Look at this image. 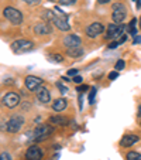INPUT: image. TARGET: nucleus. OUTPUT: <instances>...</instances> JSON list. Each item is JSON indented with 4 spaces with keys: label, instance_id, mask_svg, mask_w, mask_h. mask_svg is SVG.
I'll return each mask as SVG.
<instances>
[{
    "label": "nucleus",
    "instance_id": "nucleus-28",
    "mask_svg": "<svg viewBox=\"0 0 141 160\" xmlns=\"http://www.w3.org/2000/svg\"><path fill=\"white\" fill-rule=\"evenodd\" d=\"M117 77H119V71H111V72L109 74V79H110V81H113V79H116Z\"/></svg>",
    "mask_w": 141,
    "mask_h": 160
},
{
    "label": "nucleus",
    "instance_id": "nucleus-33",
    "mask_svg": "<svg viewBox=\"0 0 141 160\" xmlns=\"http://www.w3.org/2000/svg\"><path fill=\"white\" fill-rule=\"evenodd\" d=\"M141 42V36H135L134 37V44H140Z\"/></svg>",
    "mask_w": 141,
    "mask_h": 160
},
{
    "label": "nucleus",
    "instance_id": "nucleus-34",
    "mask_svg": "<svg viewBox=\"0 0 141 160\" xmlns=\"http://www.w3.org/2000/svg\"><path fill=\"white\" fill-rule=\"evenodd\" d=\"M23 2H26V3H28V4H35V3H38V0H23Z\"/></svg>",
    "mask_w": 141,
    "mask_h": 160
},
{
    "label": "nucleus",
    "instance_id": "nucleus-9",
    "mask_svg": "<svg viewBox=\"0 0 141 160\" xmlns=\"http://www.w3.org/2000/svg\"><path fill=\"white\" fill-rule=\"evenodd\" d=\"M82 41L76 34H68V36L63 37V45L68 48H76V47H81Z\"/></svg>",
    "mask_w": 141,
    "mask_h": 160
},
{
    "label": "nucleus",
    "instance_id": "nucleus-6",
    "mask_svg": "<svg viewBox=\"0 0 141 160\" xmlns=\"http://www.w3.org/2000/svg\"><path fill=\"white\" fill-rule=\"evenodd\" d=\"M103 31H105V26L102 23H99V21H95V23H92V24H89L86 27V36L89 38H96Z\"/></svg>",
    "mask_w": 141,
    "mask_h": 160
},
{
    "label": "nucleus",
    "instance_id": "nucleus-13",
    "mask_svg": "<svg viewBox=\"0 0 141 160\" xmlns=\"http://www.w3.org/2000/svg\"><path fill=\"white\" fill-rule=\"evenodd\" d=\"M35 94H37L38 101L40 102H42V103H48L49 99H51V94H49V91L45 87H40L38 89L35 91Z\"/></svg>",
    "mask_w": 141,
    "mask_h": 160
},
{
    "label": "nucleus",
    "instance_id": "nucleus-4",
    "mask_svg": "<svg viewBox=\"0 0 141 160\" xmlns=\"http://www.w3.org/2000/svg\"><path fill=\"white\" fill-rule=\"evenodd\" d=\"M24 125V118L21 115H13L12 118L7 121L6 123V130L9 133H17Z\"/></svg>",
    "mask_w": 141,
    "mask_h": 160
},
{
    "label": "nucleus",
    "instance_id": "nucleus-18",
    "mask_svg": "<svg viewBox=\"0 0 141 160\" xmlns=\"http://www.w3.org/2000/svg\"><path fill=\"white\" fill-rule=\"evenodd\" d=\"M135 24H137V18H133V20L130 21V24L127 26V31H129L133 37L137 36V27H135Z\"/></svg>",
    "mask_w": 141,
    "mask_h": 160
},
{
    "label": "nucleus",
    "instance_id": "nucleus-11",
    "mask_svg": "<svg viewBox=\"0 0 141 160\" xmlns=\"http://www.w3.org/2000/svg\"><path fill=\"white\" fill-rule=\"evenodd\" d=\"M24 84H26V87H27V89H30V91H37L40 87H41L42 79L40 78V77L28 75V77H26Z\"/></svg>",
    "mask_w": 141,
    "mask_h": 160
},
{
    "label": "nucleus",
    "instance_id": "nucleus-15",
    "mask_svg": "<svg viewBox=\"0 0 141 160\" xmlns=\"http://www.w3.org/2000/svg\"><path fill=\"white\" fill-rule=\"evenodd\" d=\"M49 125H52V126H65V125H68V118H65V116L62 115H52L49 116Z\"/></svg>",
    "mask_w": 141,
    "mask_h": 160
},
{
    "label": "nucleus",
    "instance_id": "nucleus-25",
    "mask_svg": "<svg viewBox=\"0 0 141 160\" xmlns=\"http://www.w3.org/2000/svg\"><path fill=\"white\" fill-rule=\"evenodd\" d=\"M57 88L61 91V94H68V87H63L61 82H57Z\"/></svg>",
    "mask_w": 141,
    "mask_h": 160
},
{
    "label": "nucleus",
    "instance_id": "nucleus-5",
    "mask_svg": "<svg viewBox=\"0 0 141 160\" xmlns=\"http://www.w3.org/2000/svg\"><path fill=\"white\" fill-rule=\"evenodd\" d=\"M111 12H113L111 13V18H113V21L116 24L124 21V18H126V16H127V9L123 3H114Z\"/></svg>",
    "mask_w": 141,
    "mask_h": 160
},
{
    "label": "nucleus",
    "instance_id": "nucleus-10",
    "mask_svg": "<svg viewBox=\"0 0 141 160\" xmlns=\"http://www.w3.org/2000/svg\"><path fill=\"white\" fill-rule=\"evenodd\" d=\"M26 159L27 160H42V152L37 145H31L26 152Z\"/></svg>",
    "mask_w": 141,
    "mask_h": 160
},
{
    "label": "nucleus",
    "instance_id": "nucleus-35",
    "mask_svg": "<svg viewBox=\"0 0 141 160\" xmlns=\"http://www.w3.org/2000/svg\"><path fill=\"white\" fill-rule=\"evenodd\" d=\"M100 4H106V3H109V2H111V0H97Z\"/></svg>",
    "mask_w": 141,
    "mask_h": 160
},
{
    "label": "nucleus",
    "instance_id": "nucleus-12",
    "mask_svg": "<svg viewBox=\"0 0 141 160\" xmlns=\"http://www.w3.org/2000/svg\"><path fill=\"white\" fill-rule=\"evenodd\" d=\"M34 33L37 36H45V34H51L52 28L48 23H38V24L34 26Z\"/></svg>",
    "mask_w": 141,
    "mask_h": 160
},
{
    "label": "nucleus",
    "instance_id": "nucleus-1",
    "mask_svg": "<svg viewBox=\"0 0 141 160\" xmlns=\"http://www.w3.org/2000/svg\"><path fill=\"white\" fill-rule=\"evenodd\" d=\"M34 50V42L30 40H16L12 42V51L14 54H26Z\"/></svg>",
    "mask_w": 141,
    "mask_h": 160
},
{
    "label": "nucleus",
    "instance_id": "nucleus-17",
    "mask_svg": "<svg viewBox=\"0 0 141 160\" xmlns=\"http://www.w3.org/2000/svg\"><path fill=\"white\" fill-rule=\"evenodd\" d=\"M54 17H55V12H52V10L45 9L44 12H42V18L45 20V23H52Z\"/></svg>",
    "mask_w": 141,
    "mask_h": 160
},
{
    "label": "nucleus",
    "instance_id": "nucleus-3",
    "mask_svg": "<svg viewBox=\"0 0 141 160\" xmlns=\"http://www.w3.org/2000/svg\"><path fill=\"white\" fill-rule=\"evenodd\" d=\"M3 16L6 17V20H9L12 24H21L23 23V14L20 10L14 9V7H6L3 10Z\"/></svg>",
    "mask_w": 141,
    "mask_h": 160
},
{
    "label": "nucleus",
    "instance_id": "nucleus-16",
    "mask_svg": "<svg viewBox=\"0 0 141 160\" xmlns=\"http://www.w3.org/2000/svg\"><path fill=\"white\" fill-rule=\"evenodd\" d=\"M66 105H68L66 99H63V98H58V99H55L54 103H52V109H54L55 112H61L66 108Z\"/></svg>",
    "mask_w": 141,
    "mask_h": 160
},
{
    "label": "nucleus",
    "instance_id": "nucleus-23",
    "mask_svg": "<svg viewBox=\"0 0 141 160\" xmlns=\"http://www.w3.org/2000/svg\"><path fill=\"white\" fill-rule=\"evenodd\" d=\"M96 87H92L90 88V94H89V103L93 105L95 103V98H96Z\"/></svg>",
    "mask_w": 141,
    "mask_h": 160
},
{
    "label": "nucleus",
    "instance_id": "nucleus-26",
    "mask_svg": "<svg viewBox=\"0 0 141 160\" xmlns=\"http://www.w3.org/2000/svg\"><path fill=\"white\" fill-rule=\"evenodd\" d=\"M61 6H71V4H73L76 2V0H58Z\"/></svg>",
    "mask_w": 141,
    "mask_h": 160
},
{
    "label": "nucleus",
    "instance_id": "nucleus-22",
    "mask_svg": "<svg viewBox=\"0 0 141 160\" xmlns=\"http://www.w3.org/2000/svg\"><path fill=\"white\" fill-rule=\"evenodd\" d=\"M126 160H141V154L137 152H129L126 156Z\"/></svg>",
    "mask_w": 141,
    "mask_h": 160
},
{
    "label": "nucleus",
    "instance_id": "nucleus-20",
    "mask_svg": "<svg viewBox=\"0 0 141 160\" xmlns=\"http://www.w3.org/2000/svg\"><path fill=\"white\" fill-rule=\"evenodd\" d=\"M119 26L120 24H109V27H107V36H106V38L107 40H111V37H113V34L116 33V30L119 28Z\"/></svg>",
    "mask_w": 141,
    "mask_h": 160
},
{
    "label": "nucleus",
    "instance_id": "nucleus-24",
    "mask_svg": "<svg viewBox=\"0 0 141 160\" xmlns=\"http://www.w3.org/2000/svg\"><path fill=\"white\" fill-rule=\"evenodd\" d=\"M124 67H126V62H124L123 60H119L116 64H114V70H116V71H121V70H124Z\"/></svg>",
    "mask_w": 141,
    "mask_h": 160
},
{
    "label": "nucleus",
    "instance_id": "nucleus-2",
    "mask_svg": "<svg viewBox=\"0 0 141 160\" xmlns=\"http://www.w3.org/2000/svg\"><path fill=\"white\" fill-rule=\"evenodd\" d=\"M54 133V126L52 125H38L34 129V142H41L45 140L48 136Z\"/></svg>",
    "mask_w": 141,
    "mask_h": 160
},
{
    "label": "nucleus",
    "instance_id": "nucleus-32",
    "mask_svg": "<svg viewBox=\"0 0 141 160\" xmlns=\"http://www.w3.org/2000/svg\"><path fill=\"white\" fill-rule=\"evenodd\" d=\"M72 81H73V82H76V84H82V77H79V75L73 77Z\"/></svg>",
    "mask_w": 141,
    "mask_h": 160
},
{
    "label": "nucleus",
    "instance_id": "nucleus-37",
    "mask_svg": "<svg viewBox=\"0 0 141 160\" xmlns=\"http://www.w3.org/2000/svg\"><path fill=\"white\" fill-rule=\"evenodd\" d=\"M48 2H57V0H48Z\"/></svg>",
    "mask_w": 141,
    "mask_h": 160
},
{
    "label": "nucleus",
    "instance_id": "nucleus-27",
    "mask_svg": "<svg viewBox=\"0 0 141 160\" xmlns=\"http://www.w3.org/2000/svg\"><path fill=\"white\" fill-rule=\"evenodd\" d=\"M0 160H12V156L7 152H3V153H0Z\"/></svg>",
    "mask_w": 141,
    "mask_h": 160
},
{
    "label": "nucleus",
    "instance_id": "nucleus-8",
    "mask_svg": "<svg viewBox=\"0 0 141 160\" xmlns=\"http://www.w3.org/2000/svg\"><path fill=\"white\" fill-rule=\"evenodd\" d=\"M3 103L7 106V108L13 109L20 103V97H18L16 92H7V94L3 97Z\"/></svg>",
    "mask_w": 141,
    "mask_h": 160
},
{
    "label": "nucleus",
    "instance_id": "nucleus-29",
    "mask_svg": "<svg viewBox=\"0 0 141 160\" xmlns=\"http://www.w3.org/2000/svg\"><path fill=\"white\" fill-rule=\"evenodd\" d=\"M120 44H121L120 41H113V42H110V44H109V48H110V50L117 48V45H120Z\"/></svg>",
    "mask_w": 141,
    "mask_h": 160
},
{
    "label": "nucleus",
    "instance_id": "nucleus-30",
    "mask_svg": "<svg viewBox=\"0 0 141 160\" xmlns=\"http://www.w3.org/2000/svg\"><path fill=\"white\" fill-rule=\"evenodd\" d=\"M76 74H78V70H75V68L68 70V77H76Z\"/></svg>",
    "mask_w": 141,
    "mask_h": 160
},
{
    "label": "nucleus",
    "instance_id": "nucleus-36",
    "mask_svg": "<svg viewBox=\"0 0 141 160\" xmlns=\"http://www.w3.org/2000/svg\"><path fill=\"white\" fill-rule=\"evenodd\" d=\"M138 116H140V118H141V105L138 106Z\"/></svg>",
    "mask_w": 141,
    "mask_h": 160
},
{
    "label": "nucleus",
    "instance_id": "nucleus-31",
    "mask_svg": "<svg viewBox=\"0 0 141 160\" xmlns=\"http://www.w3.org/2000/svg\"><path fill=\"white\" fill-rule=\"evenodd\" d=\"M89 89V87H87V85H81V87H78V92H85V91H87Z\"/></svg>",
    "mask_w": 141,
    "mask_h": 160
},
{
    "label": "nucleus",
    "instance_id": "nucleus-7",
    "mask_svg": "<svg viewBox=\"0 0 141 160\" xmlns=\"http://www.w3.org/2000/svg\"><path fill=\"white\" fill-rule=\"evenodd\" d=\"M52 23H54L61 31L71 30V24H69V21H68V16H58L57 13H55V17H54V20H52Z\"/></svg>",
    "mask_w": 141,
    "mask_h": 160
},
{
    "label": "nucleus",
    "instance_id": "nucleus-19",
    "mask_svg": "<svg viewBox=\"0 0 141 160\" xmlns=\"http://www.w3.org/2000/svg\"><path fill=\"white\" fill-rule=\"evenodd\" d=\"M66 51H68V54L71 55V57H81V55L83 54V50H82V47H76V48H68Z\"/></svg>",
    "mask_w": 141,
    "mask_h": 160
},
{
    "label": "nucleus",
    "instance_id": "nucleus-14",
    "mask_svg": "<svg viewBox=\"0 0 141 160\" xmlns=\"http://www.w3.org/2000/svg\"><path fill=\"white\" fill-rule=\"evenodd\" d=\"M138 139H140V138H138L137 135H126V136L121 138L120 146L121 148H130V146L135 145V143L138 142Z\"/></svg>",
    "mask_w": 141,
    "mask_h": 160
},
{
    "label": "nucleus",
    "instance_id": "nucleus-21",
    "mask_svg": "<svg viewBox=\"0 0 141 160\" xmlns=\"http://www.w3.org/2000/svg\"><path fill=\"white\" fill-rule=\"evenodd\" d=\"M48 60L51 62H63V57L61 54H48Z\"/></svg>",
    "mask_w": 141,
    "mask_h": 160
}]
</instances>
